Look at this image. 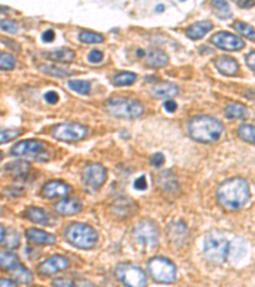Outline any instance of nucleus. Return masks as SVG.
<instances>
[{
	"instance_id": "37998d69",
	"label": "nucleus",
	"mask_w": 255,
	"mask_h": 287,
	"mask_svg": "<svg viewBox=\"0 0 255 287\" xmlns=\"http://www.w3.org/2000/svg\"><path fill=\"white\" fill-rule=\"evenodd\" d=\"M42 41L45 42H52L54 40H55V32L52 31V30H48V31H45L44 34H42Z\"/></svg>"
},
{
	"instance_id": "7ed1b4c3",
	"label": "nucleus",
	"mask_w": 255,
	"mask_h": 287,
	"mask_svg": "<svg viewBox=\"0 0 255 287\" xmlns=\"http://www.w3.org/2000/svg\"><path fill=\"white\" fill-rule=\"evenodd\" d=\"M65 240L74 248L90 250L97 245L98 234L92 226L87 223L73 222L66 227Z\"/></svg>"
},
{
	"instance_id": "09e8293b",
	"label": "nucleus",
	"mask_w": 255,
	"mask_h": 287,
	"mask_svg": "<svg viewBox=\"0 0 255 287\" xmlns=\"http://www.w3.org/2000/svg\"><path fill=\"white\" fill-rule=\"evenodd\" d=\"M163 8H165L163 5H159V7H157L156 9H157V11H163Z\"/></svg>"
},
{
	"instance_id": "412c9836",
	"label": "nucleus",
	"mask_w": 255,
	"mask_h": 287,
	"mask_svg": "<svg viewBox=\"0 0 255 287\" xmlns=\"http://www.w3.org/2000/svg\"><path fill=\"white\" fill-rule=\"evenodd\" d=\"M212 28H213V23L210 21H200L189 26L186 30V34L191 40H199L204 37Z\"/></svg>"
},
{
	"instance_id": "f704fd0d",
	"label": "nucleus",
	"mask_w": 255,
	"mask_h": 287,
	"mask_svg": "<svg viewBox=\"0 0 255 287\" xmlns=\"http://www.w3.org/2000/svg\"><path fill=\"white\" fill-rule=\"evenodd\" d=\"M19 133H21L19 129H3L1 133H0V142L1 143H7L9 140L17 138L19 135Z\"/></svg>"
},
{
	"instance_id": "c85d7f7f",
	"label": "nucleus",
	"mask_w": 255,
	"mask_h": 287,
	"mask_svg": "<svg viewBox=\"0 0 255 287\" xmlns=\"http://www.w3.org/2000/svg\"><path fill=\"white\" fill-rule=\"evenodd\" d=\"M238 132L242 140L248 142V143H255V125L242 124V125H240Z\"/></svg>"
},
{
	"instance_id": "aec40b11",
	"label": "nucleus",
	"mask_w": 255,
	"mask_h": 287,
	"mask_svg": "<svg viewBox=\"0 0 255 287\" xmlns=\"http://www.w3.org/2000/svg\"><path fill=\"white\" fill-rule=\"evenodd\" d=\"M167 234L171 241L177 245L183 244L186 240V237L189 236V230L186 227V225L181 221H176V222L171 223L167 229Z\"/></svg>"
},
{
	"instance_id": "dca6fc26",
	"label": "nucleus",
	"mask_w": 255,
	"mask_h": 287,
	"mask_svg": "<svg viewBox=\"0 0 255 287\" xmlns=\"http://www.w3.org/2000/svg\"><path fill=\"white\" fill-rule=\"evenodd\" d=\"M151 93L156 99H169L179 95V87L175 83L171 82H159L156 83L151 88Z\"/></svg>"
},
{
	"instance_id": "ea45409f",
	"label": "nucleus",
	"mask_w": 255,
	"mask_h": 287,
	"mask_svg": "<svg viewBox=\"0 0 255 287\" xmlns=\"http://www.w3.org/2000/svg\"><path fill=\"white\" fill-rule=\"evenodd\" d=\"M151 162L153 166H156V168L162 166V165L165 164V156H163L162 153H155L153 156H152Z\"/></svg>"
},
{
	"instance_id": "473e14b6",
	"label": "nucleus",
	"mask_w": 255,
	"mask_h": 287,
	"mask_svg": "<svg viewBox=\"0 0 255 287\" xmlns=\"http://www.w3.org/2000/svg\"><path fill=\"white\" fill-rule=\"evenodd\" d=\"M16 59L12 56L11 54H7V52H1L0 54V67L3 70H12V69L16 68Z\"/></svg>"
},
{
	"instance_id": "49530a36",
	"label": "nucleus",
	"mask_w": 255,
	"mask_h": 287,
	"mask_svg": "<svg viewBox=\"0 0 255 287\" xmlns=\"http://www.w3.org/2000/svg\"><path fill=\"white\" fill-rule=\"evenodd\" d=\"M0 286L1 287H16V282L12 280H8V278H1V281H0Z\"/></svg>"
},
{
	"instance_id": "2eb2a0df",
	"label": "nucleus",
	"mask_w": 255,
	"mask_h": 287,
	"mask_svg": "<svg viewBox=\"0 0 255 287\" xmlns=\"http://www.w3.org/2000/svg\"><path fill=\"white\" fill-rule=\"evenodd\" d=\"M54 209L56 211V213L63 216L77 215L82 209V203H80V199L77 198H64L55 203Z\"/></svg>"
},
{
	"instance_id": "9b49d317",
	"label": "nucleus",
	"mask_w": 255,
	"mask_h": 287,
	"mask_svg": "<svg viewBox=\"0 0 255 287\" xmlns=\"http://www.w3.org/2000/svg\"><path fill=\"white\" fill-rule=\"evenodd\" d=\"M210 42H212L214 46H217L218 49L227 50V51H238V50L244 49L245 46V42L242 41L239 36L226 31H221L217 32V34H214L213 36L210 37Z\"/></svg>"
},
{
	"instance_id": "6ab92c4d",
	"label": "nucleus",
	"mask_w": 255,
	"mask_h": 287,
	"mask_svg": "<svg viewBox=\"0 0 255 287\" xmlns=\"http://www.w3.org/2000/svg\"><path fill=\"white\" fill-rule=\"evenodd\" d=\"M169 55L159 49H151L145 52V63L151 68H162L169 64Z\"/></svg>"
},
{
	"instance_id": "79ce46f5",
	"label": "nucleus",
	"mask_w": 255,
	"mask_h": 287,
	"mask_svg": "<svg viewBox=\"0 0 255 287\" xmlns=\"http://www.w3.org/2000/svg\"><path fill=\"white\" fill-rule=\"evenodd\" d=\"M163 107L167 113H175L177 110V103L174 101V100H167L165 103H163Z\"/></svg>"
},
{
	"instance_id": "f257e3e1",
	"label": "nucleus",
	"mask_w": 255,
	"mask_h": 287,
	"mask_svg": "<svg viewBox=\"0 0 255 287\" xmlns=\"http://www.w3.org/2000/svg\"><path fill=\"white\" fill-rule=\"evenodd\" d=\"M217 201L224 209L238 211L242 208L252 197L250 185L242 178H231L221 183L217 189Z\"/></svg>"
},
{
	"instance_id": "cd10ccee",
	"label": "nucleus",
	"mask_w": 255,
	"mask_h": 287,
	"mask_svg": "<svg viewBox=\"0 0 255 287\" xmlns=\"http://www.w3.org/2000/svg\"><path fill=\"white\" fill-rule=\"evenodd\" d=\"M137 81V74L131 72H120L114 75L112 83L115 85H130Z\"/></svg>"
},
{
	"instance_id": "8fccbe9b",
	"label": "nucleus",
	"mask_w": 255,
	"mask_h": 287,
	"mask_svg": "<svg viewBox=\"0 0 255 287\" xmlns=\"http://www.w3.org/2000/svg\"><path fill=\"white\" fill-rule=\"evenodd\" d=\"M36 287H42V286H36Z\"/></svg>"
},
{
	"instance_id": "58836bf2",
	"label": "nucleus",
	"mask_w": 255,
	"mask_h": 287,
	"mask_svg": "<svg viewBox=\"0 0 255 287\" xmlns=\"http://www.w3.org/2000/svg\"><path fill=\"white\" fill-rule=\"evenodd\" d=\"M44 99H45L46 102L50 103V105H55L59 101V95L55 91H48V92L44 95Z\"/></svg>"
},
{
	"instance_id": "423d86ee",
	"label": "nucleus",
	"mask_w": 255,
	"mask_h": 287,
	"mask_svg": "<svg viewBox=\"0 0 255 287\" xmlns=\"http://www.w3.org/2000/svg\"><path fill=\"white\" fill-rule=\"evenodd\" d=\"M151 277L159 284H173L176 280V266L165 256H155L148 262Z\"/></svg>"
},
{
	"instance_id": "4468645a",
	"label": "nucleus",
	"mask_w": 255,
	"mask_h": 287,
	"mask_svg": "<svg viewBox=\"0 0 255 287\" xmlns=\"http://www.w3.org/2000/svg\"><path fill=\"white\" fill-rule=\"evenodd\" d=\"M72 189L66 183L62 180H51L46 183L42 188V194L48 198H62L69 194Z\"/></svg>"
},
{
	"instance_id": "1a4fd4ad",
	"label": "nucleus",
	"mask_w": 255,
	"mask_h": 287,
	"mask_svg": "<svg viewBox=\"0 0 255 287\" xmlns=\"http://www.w3.org/2000/svg\"><path fill=\"white\" fill-rule=\"evenodd\" d=\"M88 129L82 124L63 123L52 129V135L63 142H78L87 137Z\"/></svg>"
},
{
	"instance_id": "6e6552de",
	"label": "nucleus",
	"mask_w": 255,
	"mask_h": 287,
	"mask_svg": "<svg viewBox=\"0 0 255 287\" xmlns=\"http://www.w3.org/2000/svg\"><path fill=\"white\" fill-rule=\"evenodd\" d=\"M115 274L127 287H145L147 276L144 270L131 263H120L116 266Z\"/></svg>"
},
{
	"instance_id": "4c0bfd02",
	"label": "nucleus",
	"mask_w": 255,
	"mask_h": 287,
	"mask_svg": "<svg viewBox=\"0 0 255 287\" xmlns=\"http://www.w3.org/2000/svg\"><path fill=\"white\" fill-rule=\"evenodd\" d=\"M87 59H88V62L96 64V63H100L101 60L104 59V52L100 51V50H92V51L88 54Z\"/></svg>"
},
{
	"instance_id": "5701e85b",
	"label": "nucleus",
	"mask_w": 255,
	"mask_h": 287,
	"mask_svg": "<svg viewBox=\"0 0 255 287\" xmlns=\"http://www.w3.org/2000/svg\"><path fill=\"white\" fill-rule=\"evenodd\" d=\"M46 56H48L50 60H52V62L70 63L74 60V56H76V54H74V51H73V50H70V49L60 48V49H56V50H54V51H48V54H46Z\"/></svg>"
},
{
	"instance_id": "c9c22d12",
	"label": "nucleus",
	"mask_w": 255,
	"mask_h": 287,
	"mask_svg": "<svg viewBox=\"0 0 255 287\" xmlns=\"http://www.w3.org/2000/svg\"><path fill=\"white\" fill-rule=\"evenodd\" d=\"M0 27H1L3 31L9 32V34H17L18 31V24L14 21H5V19H3L1 23H0Z\"/></svg>"
},
{
	"instance_id": "c756f323",
	"label": "nucleus",
	"mask_w": 255,
	"mask_h": 287,
	"mask_svg": "<svg viewBox=\"0 0 255 287\" xmlns=\"http://www.w3.org/2000/svg\"><path fill=\"white\" fill-rule=\"evenodd\" d=\"M212 5H213L217 17L222 18V19H226V18L231 17V9H230V5H228L227 1L213 0V1H212Z\"/></svg>"
},
{
	"instance_id": "bb28decb",
	"label": "nucleus",
	"mask_w": 255,
	"mask_h": 287,
	"mask_svg": "<svg viewBox=\"0 0 255 287\" xmlns=\"http://www.w3.org/2000/svg\"><path fill=\"white\" fill-rule=\"evenodd\" d=\"M69 88L80 95H88L91 92V83L82 79H70L68 82Z\"/></svg>"
},
{
	"instance_id": "20e7f679",
	"label": "nucleus",
	"mask_w": 255,
	"mask_h": 287,
	"mask_svg": "<svg viewBox=\"0 0 255 287\" xmlns=\"http://www.w3.org/2000/svg\"><path fill=\"white\" fill-rule=\"evenodd\" d=\"M203 252L210 263L221 264L231 253V243L220 231H210L204 237Z\"/></svg>"
},
{
	"instance_id": "393cba45",
	"label": "nucleus",
	"mask_w": 255,
	"mask_h": 287,
	"mask_svg": "<svg viewBox=\"0 0 255 287\" xmlns=\"http://www.w3.org/2000/svg\"><path fill=\"white\" fill-rule=\"evenodd\" d=\"M0 266H1L3 270H14L21 264H19L18 256L16 254H13L12 252H4L3 250L1 254H0Z\"/></svg>"
},
{
	"instance_id": "a211bd4d",
	"label": "nucleus",
	"mask_w": 255,
	"mask_h": 287,
	"mask_svg": "<svg viewBox=\"0 0 255 287\" xmlns=\"http://www.w3.org/2000/svg\"><path fill=\"white\" fill-rule=\"evenodd\" d=\"M27 239L33 244L40 245H54L56 244V237L52 234H48L40 229H28L26 231Z\"/></svg>"
},
{
	"instance_id": "0eeeda50",
	"label": "nucleus",
	"mask_w": 255,
	"mask_h": 287,
	"mask_svg": "<svg viewBox=\"0 0 255 287\" xmlns=\"http://www.w3.org/2000/svg\"><path fill=\"white\" fill-rule=\"evenodd\" d=\"M135 241L145 250H153L159 245V233L157 226L151 219H143L137 223L133 231Z\"/></svg>"
},
{
	"instance_id": "f3484780",
	"label": "nucleus",
	"mask_w": 255,
	"mask_h": 287,
	"mask_svg": "<svg viewBox=\"0 0 255 287\" xmlns=\"http://www.w3.org/2000/svg\"><path fill=\"white\" fill-rule=\"evenodd\" d=\"M214 65H216L218 72L222 73L223 75H236L240 69L239 63L227 55H222V56L214 59Z\"/></svg>"
},
{
	"instance_id": "f03ea898",
	"label": "nucleus",
	"mask_w": 255,
	"mask_h": 287,
	"mask_svg": "<svg viewBox=\"0 0 255 287\" xmlns=\"http://www.w3.org/2000/svg\"><path fill=\"white\" fill-rule=\"evenodd\" d=\"M223 125L220 120L208 115H200L189 120L188 133L194 140L200 143H213L222 135Z\"/></svg>"
},
{
	"instance_id": "ddd939ff",
	"label": "nucleus",
	"mask_w": 255,
	"mask_h": 287,
	"mask_svg": "<svg viewBox=\"0 0 255 287\" xmlns=\"http://www.w3.org/2000/svg\"><path fill=\"white\" fill-rule=\"evenodd\" d=\"M44 151V143L36 139L18 142L11 148V154L16 157H35Z\"/></svg>"
},
{
	"instance_id": "7c9ffc66",
	"label": "nucleus",
	"mask_w": 255,
	"mask_h": 287,
	"mask_svg": "<svg viewBox=\"0 0 255 287\" xmlns=\"http://www.w3.org/2000/svg\"><path fill=\"white\" fill-rule=\"evenodd\" d=\"M80 40L83 44H101L105 41V37L97 32L82 31L80 34Z\"/></svg>"
},
{
	"instance_id": "9d476101",
	"label": "nucleus",
	"mask_w": 255,
	"mask_h": 287,
	"mask_svg": "<svg viewBox=\"0 0 255 287\" xmlns=\"http://www.w3.org/2000/svg\"><path fill=\"white\" fill-rule=\"evenodd\" d=\"M107 179V170L100 164L87 165L83 171V183L84 186L92 190L101 188Z\"/></svg>"
},
{
	"instance_id": "b1692460",
	"label": "nucleus",
	"mask_w": 255,
	"mask_h": 287,
	"mask_svg": "<svg viewBox=\"0 0 255 287\" xmlns=\"http://www.w3.org/2000/svg\"><path fill=\"white\" fill-rule=\"evenodd\" d=\"M26 217L32 222L42 223V225H46L50 221L48 213L42 208H38V207H28L26 209Z\"/></svg>"
},
{
	"instance_id": "2f4dec72",
	"label": "nucleus",
	"mask_w": 255,
	"mask_h": 287,
	"mask_svg": "<svg viewBox=\"0 0 255 287\" xmlns=\"http://www.w3.org/2000/svg\"><path fill=\"white\" fill-rule=\"evenodd\" d=\"M234 28L244 37L249 38V40H255V30L250 24L245 23V22H236L234 24Z\"/></svg>"
},
{
	"instance_id": "a18cd8bd",
	"label": "nucleus",
	"mask_w": 255,
	"mask_h": 287,
	"mask_svg": "<svg viewBox=\"0 0 255 287\" xmlns=\"http://www.w3.org/2000/svg\"><path fill=\"white\" fill-rule=\"evenodd\" d=\"M238 5L240 8H252L255 5V1H250V0H241V1H238Z\"/></svg>"
},
{
	"instance_id": "f8f14e48",
	"label": "nucleus",
	"mask_w": 255,
	"mask_h": 287,
	"mask_svg": "<svg viewBox=\"0 0 255 287\" xmlns=\"http://www.w3.org/2000/svg\"><path fill=\"white\" fill-rule=\"evenodd\" d=\"M70 266V260L63 255H52L38 264L37 272L40 276L48 277L56 274L62 270H68Z\"/></svg>"
},
{
	"instance_id": "a878e982",
	"label": "nucleus",
	"mask_w": 255,
	"mask_h": 287,
	"mask_svg": "<svg viewBox=\"0 0 255 287\" xmlns=\"http://www.w3.org/2000/svg\"><path fill=\"white\" fill-rule=\"evenodd\" d=\"M12 272H13V276L14 278H16V281L19 282V284L28 285L33 281V274H32L31 270L22 266V264L14 270H12Z\"/></svg>"
},
{
	"instance_id": "4be33fe9",
	"label": "nucleus",
	"mask_w": 255,
	"mask_h": 287,
	"mask_svg": "<svg viewBox=\"0 0 255 287\" xmlns=\"http://www.w3.org/2000/svg\"><path fill=\"white\" fill-rule=\"evenodd\" d=\"M224 115L227 119L232 120L245 119V118L249 117V110L242 103L231 102L224 107Z\"/></svg>"
},
{
	"instance_id": "c03bdc74",
	"label": "nucleus",
	"mask_w": 255,
	"mask_h": 287,
	"mask_svg": "<svg viewBox=\"0 0 255 287\" xmlns=\"http://www.w3.org/2000/svg\"><path fill=\"white\" fill-rule=\"evenodd\" d=\"M245 60H246V64H248L249 68L253 69V70H255V51H253V52H250V54L246 55Z\"/></svg>"
},
{
	"instance_id": "72a5a7b5",
	"label": "nucleus",
	"mask_w": 255,
	"mask_h": 287,
	"mask_svg": "<svg viewBox=\"0 0 255 287\" xmlns=\"http://www.w3.org/2000/svg\"><path fill=\"white\" fill-rule=\"evenodd\" d=\"M41 70L50 75H55V77H66L68 74H70V73H68L66 70H64V69L62 68H58L55 65H42Z\"/></svg>"
},
{
	"instance_id": "de8ad7c7",
	"label": "nucleus",
	"mask_w": 255,
	"mask_h": 287,
	"mask_svg": "<svg viewBox=\"0 0 255 287\" xmlns=\"http://www.w3.org/2000/svg\"><path fill=\"white\" fill-rule=\"evenodd\" d=\"M80 287H95V286H93V285H91L90 282H83L82 286Z\"/></svg>"
},
{
	"instance_id": "39448f33",
	"label": "nucleus",
	"mask_w": 255,
	"mask_h": 287,
	"mask_svg": "<svg viewBox=\"0 0 255 287\" xmlns=\"http://www.w3.org/2000/svg\"><path fill=\"white\" fill-rule=\"evenodd\" d=\"M105 109L119 119H138L144 113V107L137 100L128 97H112L105 102Z\"/></svg>"
},
{
	"instance_id": "e433bc0d",
	"label": "nucleus",
	"mask_w": 255,
	"mask_h": 287,
	"mask_svg": "<svg viewBox=\"0 0 255 287\" xmlns=\"http://www.w3.org/2000/svg\"><path fill=\"white\" fill-rule=\"evenodd\" d=\"M52 286L54 287H78L73 281L66 280V278H62V277H59V278H55V280L52 281Z\"/></svg>"
},
{
	"instance_id": "a19ab883",
	"label": "nucleus",
	"mask_w": 255,
	"mask_h": 287,
	"mask_svg": "<svg viewBox=\"0 0 255 287\" xmlns=\"http://www.w3.org/2000/svg\"><path fill=\"white\" fill-rule=\"evenodd\" d=\"M147 186H148V184H147V180H145L144 175H142V176H139V178L135 180L134 183L135 189H138V190H145Z\"/></svg>"
}]
</instances>
